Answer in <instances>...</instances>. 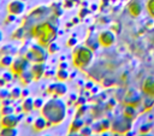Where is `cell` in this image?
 Here are the masks:
<instances>
[{"instance_id":"1f68e13d","label":"cell","mask_w":154,"mask_h":136,"mask_svg":"<svg viewBox=\"0 0 154 136\" xmlns=\"http://www.w3.org/2000/svg\"><path fill=\"white\" fill-rule=\"evenodd\" d=\"M91 129H93V132H97V134H102V132H103V129H102L101 122L94 123V125L91 126Z\"/></svg>"},{"instance_id":"c3c4849f","label":"cell","mask_w":154,"mask_h":136,"mask_svg":"<svg viewBox=\"0 0 154 136\" xmlns=\"http://www.w3.org/2000/svg\"><path fill=\"white\" fill-rule=\"evenodd\" d=\"M2 39H4V34H2V31L0 30V43H1V41H2Z\"/></svg>"},{"instance_id":"44dd1931","label":"cell","mask_w":154,"mask_h":136,"mask_svg":"<svg viewBox=\"0 0 154 136\" xmlns=\"http://www.w3.org/2000/svg\"><path fill=\"white\" fill-rule=\"evenodd\" d=\"M13 59V55H0V67H11Z\"/></svg>"},{"instance_id":"ac0fdd59","label":"cell","mask_w":154,"mask_h":136,"mask_svg":"<svg viewBox=\"0 0 154 136\" xmlns=\"http://www.w3.org/2000/svg\"><path fill=\"white\" fill-rule=\"evenodd\" d=\"M20 110L23 113H30L34 110V99L31 97H25L20 105Z\"/></svg>"},{"instance_id":"7402d4cb","label":"cell","mask_w":154,"mask_h":136,"mask_svg":"<svg viewBox=\"0 0 154 136\" xmlns=\"http://www.w3.org/2000/svg\"><path fill=\"white\" fill-rule=\"evenodd\" d=\"M16 53V47L12 45H5L0 48V55H13Z\"/></svg>"},{"instance_id":"83f0119b","label":"cell","mask_w":154,"mask_h":136,"mask_svg":"<svg viewBox=\"0 0 154 136\" xmlns=\"http://www.w3.org/2000/svg\"><path fill=\"white\" fill-rule=\"evenodd\" d=\"M146 8H147L148 13L154 18V0H148L147 5H146Z\"/></svg>"},{"instance_id":"d590c367","label":"cell","mask_w":154,"mask_h":136,"mask_svg":"<svg viewBox=\"0 0 154 136\" xmlns=\"http://www.w3.org/2000/svg\"><path fill=\"white\" fill-rule=\"evenodd\" d=\"M101 125H102V129H103V131H107V130H109L111 129V122L108 120V119H103V120H101Z\"/></svg>"},{"instance_id":"9a60e30c","label":"cell","mask_w":154,"mask_h":136,"mask_svg":"<svg viewBox=\"0 0 154 136\" xmlns=\"http://www.w3.org/2000/svg\"><path fill=\"white\" fill-rule=\"evenodd\" d=\"M47 126H51L49 123L46 120V118L43 116H40L37 118H35L32 120V130L36 131V132H40V131H43Z\"/></svg>"},{"instance_id":"bcb514c9","label":"cell","mask_w":154,"mask_h":136,"mask_svg":"<svg viewBox=\"0 0 154 136\" xmlns=\"http://www.w3.org/2000/svg\"><path fill=\"white\" fill-rule=\"evenodd\" d=\"M101 136H111V135H109V132H107V131H103Z\"/></svg>"},{"instance_id":"f35d334b","label":"cell","mask_w":154,"mask_h":136,"mask_svg":"<svg viewBox=\"0 0 154 136\" xmlns=\"http://www.w3.org/2000/svg\"><path fill=\"white\" fill-rule=\"evenodd\" d=\"M113 83H114V79H109V78L103 79V85H105V87H109V85H112Z\"/></svg>"},{"instance_id":"30bf717a","label":"cell","mask_w":154,"mask_h":136,"mask_svg":"<svg viewBox=\"0 0 154 136\" xmlns=\"http://www.w3.org/2000/svg\"><path fill=\"white\" fill-rule=\"evenodd\" d=\"M20 120V117H18L16 113L1 116L0 118V128H16Z\"/></svg>"},{"instance_id":"8d00e7d4","label":"cell","mask_w":154,"mask_h":136,"mask_svg":"<svg viewBox=\"0 0 154 136\" xmlns=\"http://www.w3.org/2000/svg\"><path fill=\"white\" fill-rule=\"evenodd\" d=\"M13 76H14V75H13L12 72H5V73H4L2 76H1V78H2V79H4L5 82H6V83H7V82H10V81H12V78H13Z\"/></svg>"},{"instance_id":"277c9868","label":"cell","mask_w":154,"mask_h":136,"mask_svg":"<svg viewBox=\"0 0 154 136\" xmlns=\"http://www.w3.org/2000/svg\"><path fill=\"white\" fill-rule=\"evenodd\" d=\"M49 13V8L48 7H46V6H40V7H36L35 10H32L29 14H28V17L25 18V20H24V28H32L34 25H36V24H38V23H41L42 22V19L47 16Z\"/></svg>"},{"instance_id":"603a6c76","label":"cell","mask_w":154,"mask_h":136,"mask_svg":"<svg viewBox=\"0 0 154 136\" xmlns=\"http://www.w3.org/2000/svg\"><path fill=\"white\" fill-rule=\"evenodd\" d=\"M0 136H18L17 128H1Z\"/></svg>"},{"instance_id":"4dcf8cb0","label":"cell","mask_w":154,"mask_h":136,"mask_svg":"<svg viewBox=\"0 0 154 136\" xmlns=\"http://www.w3.org/2000/svg\"><path fill=\"white\" fill-rule=\"evenodd\" d=\"M79 132L82 136H90V135H93V129L90 126H83L79 130Z\"/></svg>"},{"instance_id":"5bb4252c","label":"cell","mask_w":154,"mask_h":136,"mask_svg":"<svg viewBox=\"0 0 154 136\" xmlns=\"http://www.w3.org/2000/svg\"><path fill=\"white\" fill-rule=\"evenodd\" d=\"M143 10V6L140 0H131L128 5V11L132 17H138Z\"/></svg>"},{"instance_id":"8fae6325","label":"cell","mask_w":154,"mask_h":136,"mask_svg":"<svg viewBox=\"0 0 154 136\" xmlns=\"http://www.w3.org/2000/svg\"><path fill=\"white\" fill-rule=\"evenodd\" d=\"M97 40H99V42H100L101 46H103V47H111L114 43V41H116V35L111 30H103V31H101L99 34Z\"/></svg>"},{"instance_id":"836d02e7","label":"cell","mask_w":154,"mask_h":136,"mask_svg":"<svg viewBox=\"0 0 154 136\" xmlns=\"http://www.w3.org/2000/svg\"><path fill=\"white\" fill-rule=\"evenodd\" d=\"M43 104H45V101H43L41 97L35 99V100H34V110H41L42 106H43Z\"/></svg>"},{"instance_id":"f546056e","label":"cell","mask_w":154,"mask_h":136,"mask_svg":"<svg viewBox=\"0 0 154 136\" xmlns=\"http://www.w3.org/2000/svg\"><path fill=\"white\" fill-rule=\"evenodd\" d=\"M144 110H150L153 106H154V99H152V97H146L144 99Z\"/></svg>"},{"instance_id":"484cf974","label":"cell","mask_w":154,"mask_h":136,"mask_svg":"<svg viewBox=\"0 0 154 136\" xmlns=\"http://www.w3.org/2000/svg\"><path fill=\"white\" fill-rule=\"evenodd\" d=\"M25 30H26V28H24V26L18 28V29L12 34V37L16 39V40H22V39L24 37V32H25Z\"/></svg>"},{"instance_id":"d6a6232c","label":"cell","mask_w":154,"mask_h":136,"mask_svg":"<svg viewBox=\"0 0 154 136\" xmlns=\"http://www.w3.org/2000/svg\"><path fill=\"white\" fill-rule=\"evenodd\" d=\"M152 128H153V125H152V124H149V123L143 124V125H141V126H140V132H141V134L150 132V129H152Z\"/></svg>"},{"instance_id":"60d3db41","label":"cell","mask_w":154,"mask_h":136,"mask_svg":"<svg viewBox=\"0 0 154 136\" xmlns=\"http://www.w3.org/2000/svg\"><path fill=\"white\" fill-rule=\"evenodd\" d=\"M73 6V0H65V7L70 8Z\"/></svg>"},{"instance_id":"ee69618b","label":"cell","mask_w":154,"mask_h":136,"mask_svg":"<svg viewBox=\"0 0 154 136\" xmlns=\"http://www.w3.org/2000/svg\"><path fill=\"white\" fill-rule=\"evenodd\" d=\"M93 87H94L93 82H87V83H85V89H91Z\"/></svg>"},{"instance_id":"74e56055","label":"cell","mask_w":154,"mask_h":136,"mask_svg":"<svg viewBox=\"0 0 154 136\" xmlns=\"http://www.w3.org/2000/svg\"><path fill=\"white\" fill-rule=\"evenodd\" d=\"M77 45V39L76 37H71L69 41H67V46L69 47H73V46H76Z\"/></svg>"},{"instance_id":"7a4b0ae2","label":"cell","mask_w":154,"mask_h":136,"mask_svg":"<svg viewBox=\"0 0 154 136\" xmlns=\"http://www.w3.org/2000/svg\"><path fill=\"white\" fill-rule=\"evenodd\" d=\"M30 30H31V35L35 39H37L38 43L43 47H47L49 43H52L58 34L57 26L53 25L51 22H41L34 25Z\"/></svg>"},{"instance_id":"52a82bcc","label":"cell","mask_w":154,"mask_h":136,"mask_svg":"<svg viewBox=\"0 0 154 136\" xmlns=\"http://www.w3.org/2000/svg\"><path fill=\"white\" fill-rule=\"evenodd\" d=\"M29 65H30V61L25 57L16 58L13 59V63L11 65V72L16 76H19L22 72L29 70Z\"/></svg>"},{"instance_id":"ffe728a7","label":"cell","mask_w":154,"mask_h":136,"mask_svg":"<svg viewBox=\"0 0 154 136\" xmlns=\"http://www.w3.org/2000/svg\"><path fill=\"white\" fill-rule=\"evenodd\" d=\"M19 79H20V82H22L24 85H28L30 82L34 81V77H32L31 71H30V70H26V71L22 72V73L19 75Z\"/></svg>"},{"instance_id":"4316f807","label":"cell","mask_w":154,"mask_h":136,"mask_svg":"<svg viewBox=\"0 0 154 136\" xmlns=\"http://www.w3.org/2000/svg\"><path fill=\"white\" fill-rule=\"evenodd\" d=\"M57 78L59 79V81H65V79H67L69 78V72H67V70L66 69H59L58 70V72H57Z\"/></svg>"},{"instance_id":"7c38bea8","label":"cell","mask_w":154,"mask_h":136,"mask_svg":"<svg viewBox=\"0 0 154 136\" xmlns=\"http://www.w3.org/2000/svg\"><path fill=\"white\" fill-rule=\"evenodd\" d=\"M25 11V4L22 0H12L7 4V12L13 16H20Z\"/></svg>"},{"instance_id":"6da1fadb","label":"cell","mask_w":154,"mask_h":136,"mask_svg":"<svg viewBox=\"0 0 154 136\" xmlns=\"http://www.w3.org/2000/svg\"><path fill=\"white\" fill-rule=\"evenodd\" d=\"M41 116L46 118L49 125L61 124L66 117V105L60 97H52L42 106Z\"/></svg>"},{"instance_id":"d4e9b609","label":"cell","mask_w":154,"mask_h":136,"mask_svg":"<svg viewBox=\"0 0 154 136\" xmlns=\"http://www.w3.org/2000/svg\"><path fill=\"white\" fill-rule=\"evenodd\" d=\"M22 96V89L19 87H14L11 91H10V99L12 100H17Z\"/></svg>"},{"instance_id":"ba28073f","label":"cell","mask_w":154,"mask_h":136,"mask_svg":"<svg viewBox=\"0 0 154 136\" xmlns=\"http://www.w3.org/2000/svg\"><path fill=\"white\" fill-rule=\"evenodd\" d=\"M124 104L126 106H132V107H137L142 104V97L141 95L135 90V89H129L125 95H124Z\"/></svg>"},{"instance_id":"ab89813d","label":"cell","mask_w":154,"mask_h":136,"mask_svg":"<svg viewBox=\"0 0 154 136\" xmlns=\"http://www.w3.org/2000/svg\"><path fill=\"white\" fill-rule=\"evenodd\" d=\"M114 105H116V100L111 99V100L107 102V108H108V110H111L112 107H114Z\"/></svg>"},{"instance_id":"d6986e66","label":"cell","mask_w":154,"mask_h":136,"mask_svg":"<svg viewBox=\"0 0 154 136\" xmlns=\"http://www.w3.org/2000/svg\"><path fill=\"white\" fill-rule=\"evenodd\" d=\"M123 116L130 120H134L137 116V111H136V107H132V106H126L125 105V108L123 111Z\"/></svg>"},{"instance_id":"f907efd6","label":"cell","mask_w":154,"mask_h":136,"mask_svg":"<svg viewBox=\"0 0 154 136\" xmlns=\"http://www.w3.org/2000/svg\"><path fill=\"white\" fill-rule=\"evenodd\" d=\"M43 136H52V135H48V134H46V135H43Z\"/></svg>"},{"instance_id":"4fadbf2b","label":"cell","mask_w":154,"mask_h":136,"mask_svg":"<svg viewBox=\"0 0 154 136\" xmlns=\"http://www.w3.org/2000/svg\"><path fill=\"white\" fill-rule=\"evenodd\" d=\"M142 93L146 97L154 99V77H147L142 83Z\"/></svg>"},{"instance_id":"7dc6e473","label":"cell","mask_w":154,"mask_h":136,"mask_svg":"<svg viewBox=\"0 0 154 136\" xmlns=\"http://www.w3.org/2000/svg\"><path fill=\"white\" fill-rule=\"evenodd\" d=\"M138 136H153V135L149 134V132H147V134H141V135H138Z\"/></svg>"},{"instance_id":"9c48e42d","label":"cell","mask_w":154,"mask_h":136,"mask_svg":"<svg viewBox=\"0 0 154 136\" xmlns=\"http://www.w3.org/2000/svg\"><path fill=\"white\" fill-rule=\"evenodd\" d=\"M47 93L49 95H52L53 97H61L67 93V87L60 81V82H55L48 85L47 88Z\"/></svg>"},{"instance_id":"b9f144b4","label":"cell","mask_w":154,"mask_h":136,"mask_svg":"<svg viewBox=\"0 0 154 136\" xmlns=\"http://www.w3.org/2000/svg\"><path fill=\"white\" fill-rule=\"evenodd\" d=\"M88 12H89V11H88V8H82V10H81V12H79V17H82V18H83L85 14H88Z\"/></svg>"},{"instance_id":"e0dca14e","label":"cell","mask_w":154,"mask_h":136,"mask_svg":"<svg viewBox=\"0 0 154 136\" xmlns=\"http://www.w3.org/2000/svg\"><path fill=\"white\" fill-rule=\"evenodd\" d=\"M84 126V122L81 119V118H75L73 122L70 124V128H69V132L70 134H77V131H79Z\"/></svg>"},{"instance_id":"681fc988","label":"cell","mask_w":154,"mask_h":136,"mask_svg":"<svg viewBox=\"0 0 154 136\" xmlns=\"http://www.w3.org/2000/svg\"><path fill=\"white\" fill-rule=\"evenodd\" d=\"M69 136H82V135H81V134H79V135H77V134H70Z\"/></svg>"},{"instance_id":"cb8c5ba5","label":"cell","mask_w":154,"mask_h":136,"mask_svg":"<svg viewBox=\"0 0 154 136\" xmlns=\"http://www.w3.org/2000/svg\"><path fill=\"white\" fill-rule=\"evenodd\" d=\"M11 113H16L13 106H11V105H1V107H0V114L1 116H6V114H11Z\"/></svg>"},{"instance_id":"2e32d148","label":"cell","mask_w":154,"mask_h":136,"mask_svg":"<svg viewBox=\"0 0 154 136\" xmlns=\"http://www.w3.org/2000/svg\"><path fill=\"white\" fill-rule=\"evenodd\" d=\"M45 64L43 63H35L31 67H30V71L32 73V77H34V81H37L40 79L43 75H45Z\"/></svg>"},{"instance_id":"e575fe53","label":"cell","mask_w":154,"mask_h":136,"mask_svg":"<svg viewBox=\"0 0 154 136\" xmlns=\"http://www.w3.org/2000/svg\"><path fill=\"white\" fill-rule=\"evenodd\" d=\"M10 99V91L7 89H0V101Z\"/></svg>"},{"instance_id":"7bdbcfd3","label":"cell","mask_w":154,"mask_h":136,"mask_svg":"<svg viewBox=\"0 0 154 136\" xmlns=\"http://www.w3.org/2000/svg\"><path fill=\"white\" fill-rule=\"evenodd\" d=\"M29 96V90L28 89H23L22 90V97H28Z\"/></svg>"},{"instance_id":"f1b7e54d","label":"cell","mask_w":154,"mask_h":136,"mask_svg":"<svg viewBox=\"0 0 154 136\" xmlns=\"http://www.w3.org/2000/svg\"><path fill=\"white\" fill-rule=\"evenodd\" d=\"M47 49H48V53L53 54V53H55V52H58V51H59V46L53 41L52 43H49V45L47 46Z\"/></svg>"},{"instance_id":"f6af8a7d","label":"cell","mask_w":154,"mask_h":136,"mask_svg":"<svg viewBox=\"0 0 154 136\" xmlns=\"http://www.w3.org/2000/svg\"><path fill=\"white\" fill-rule=\"evenodd\" d=\"M67 67V64L66 63H61L60 64V69H66Z\"/></svg>"},{"instance_id":"8992f818","label":"cell","mask_w":154,"mask_h":136,"mask_svg":"<svg viewBox=\"0 0 154 136\" xmlns=\"http://www.w3.org/2000/svg\"><path fill=\"white\" fill-rule=\"evenodd\" d=\"M131 122L132 120L125 118L124 116L119 117V118L114 119V122L111 125V129H112V131H114L117 134H126V132H129V130L131 128Z\"/></svg>"},{"instance_id":"3957f363","label":"cell","mask_w":154,"mask_h":136,"mask_svg":"<svg viewBox=\"0 0 154 136\" xmlns=\"http://www.w3.org/2000/svg\"><path fill=\"white\" fill-rule=\"evenodd\" d=\"M93 60V49L87 46H79L73 51V65L78 69H85Z\"/></svg>"},{"instance_id":"5b68a950","label":"cell","mask_w":154,"mask_h":136,"mask_svg":"<svg viewBox=\"0 0 154 136\" xmlns=\"http://www.w3.org/2000/svg\"><path fill=\"white\" fill-rule=\"evenodd\" d=\"M48 55V51H46V48L43 46L38 45H32L25 53V58L30 61V63H45Z\"/></svg>"}]
</instances>
